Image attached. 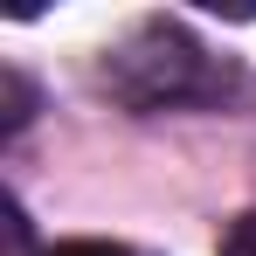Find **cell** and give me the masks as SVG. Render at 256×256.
<instances>
[{
	"label": "cell",
	"mask_w": 256,
	"mask_h": 256,
	"mask_svg": "<svg viewBox=\"0 0 256 256\" xmlns=\"http://www.w3.org/2000/svg\"><path fill=\"white\" fill-rule=\"evenodd\" d=\"M104 84L125 104H138V111H160V104L208 97L214 70H208V56L194 48V35L180 21H146V28H132L125 42L104 56Z\"/></svg>",
	"instance_id": "6da1fadb"
},
{
	"label": "cell",
	"mask_w": 256,
	"mask_h": 256,
	"mask_svg": "<svg viewBox=\"0 0 256 256\" xmlns=\"http://www.w3.org/2000/svg\"><path fill=\"white\" fill-rule=\"evenodd\" d=\"M42 256H138V250H125V242H56Z\"/></svg>",
	"instance_id": "7a4b0ae2"
},
{
	"label": "cell",
	"mask_w": 256,
	"mask_h": 256,
	"mask_svg": "<svg viewBox=\"0 0 256 256\" xmlns=\"http://www.w3.org/2000/svg\"><path fill=\"white\" fill-rule=\"evenodd\" d=\"M222 256H256V214H242V222L228 228V242H222Z\"/></svg>",
	"instance_id": "3957f363"
}]
</instances>
